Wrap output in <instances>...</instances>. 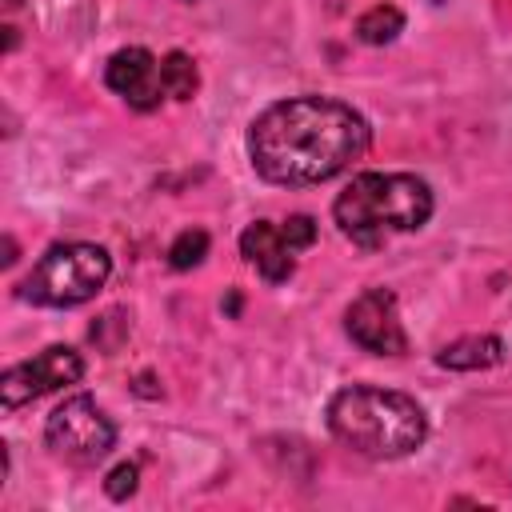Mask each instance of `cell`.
Returning <instances> with one entry per match:
<instances>
[{
	"label": "cell",
	"instance_id": "6da1fadb",
	"mask_svg": "<svg viewBox=\"0 0 512 512\" xmlns=\"http://www.w3.org/2000/svg\"><path fill=\"white\" fill-rule=\"evenodd\" d=\"M368 120L332 96H288L248 124V160L268 184H320L368 152Z\"/></svg>",
	"mask_w": 512,
	"mask_h": 512
},
{
	"label": "cell",
	"instance_id": "7a4b0ae2",
	"mask_svg": "<svg viewBox=\"0 0 512 512\" xmlns=\"http://www.w3.org/2000/svg\"><path fill=\"white\" fill-rule=\"evenodd\" d=\"M328 432L360 456L400 460L424 444L428 416L404 392L372 388V384H348L328 400Z\"/></svg>",
	"mask_w": 512,
	"mask_h": 512
},
{
	"label": "cell",
	"instance_id": "3957f363",
	"mask_svg": "<svg viewBox=\"0 0 512 512\" xmlns=\"http://www.w3.org/2000/svg\"><path fill=\"white\" fill-rule=\"evenodd\" d=\"M332 216L356 248H384L392 236L428 224L432 188L412 172H360L336 196Z\"/></svg>",
	"mask_w": 512,
	"mask_h": 512
},
{
	"label": "cell",
	"instance_id": "277c9868",
	"mask_svg": "<svg viewBox=\"0 0 512 512\" xmlns=\"http://www.w3.org/2000/svg\"><path fill=\"white\" fill-rule=\"evenodd\" d=\"M108 276H112V256L100 244L68 240V244H52L36 260V268L20 284V296L40 308H76L92 300L108 284Z\"/></svg>",
	"mask_w": 512,
	"mask_h": 512
},
{
	"label": "cell",
	"instance_id": "5b68a950",
	"mask_svg": "<svg viewBox=\"0 0 512 512\" xmlns=\"http://www.w3.org/2000/svg\"><path fill=\"white\" fill-rule=\"evenodd\" d=\"M44 440L48 448L76 464V468H92L100 464L112 444H116V424L104 416V408L92 396H68L44 424Z\"/></svg>",
	"mask_w": 512,
	"mask_h": 512
},
{
	"label": "cell",
	"instance_id": "8992f818",
	"mask_svg": "<svg viewBox=\"0 0 512 512\" xmlns=\"http://www.w3.org/2000/svg\"><path fill=\"white\" fill-rule=\"evenodd\" d=\"M84 376V360L76 348L68 344H52L44 352H36L32 360H20L12 368H4L0 376V404L12 412L28 400H40L44 392H56L64 384H76Z\"/></svg>",
	"mask_w": 512,
	"mask_h": 512
},
{
	"label": "cell",
	"instance_id": "52a82bcc",
	"mask_svg": "<svg viewBox=\"0 0 512 512\" xmlns=\"http://www.w3.org/2000/svg\"><path fill=\"white\" fill-rule=\"evenodd\" d=\"M344 332L372 356H400L408 352V336L396 312V296L388 288L360 292L344 312Z\"/></svg>",
	"mask_w": 512,
	"mask_h": 512
},
{
	"label": "cell",
	"instance_id": "ba28073f",
	"mask_svg": "<svg viewBox=\"0 0 512 512\" xmlns=\"http://www.w3.org/2000/svg\"><path fill=\"white\" fill-rule=\"evenodd\" d=\"M104 84L128 108H136V112H152L168 96L164 80H160V60L148 48H120V52H112L108 64H104Z\"/></svg>",
	"mask_w": 512,
	"mask_h": 512
},
{
	"label": "cell",
	"instance_id": "9c48e42d",
	"mask_svg": "<svg viewBox=\"0 0 512 512\" xmlns=\"http://www.w3.org/2000/svg\"><path fill=\"white\" fill-rule=\"evenodd\" d=\"M240 256L268 280V284H284L296 272V248L288 244V236L280 232V224L272 220H252L240 232Z\"/></svg>",
	"mask_w": 512,
	"mask_h": 512
},
{
	"label": "cell",
	"instance_id": "30bf717a",
	"mask_svg": "<svg viewBox=\"0 0 512 512\" xmlns=\"http://www.w3.org/2000/svg\"><path fill=\"white\" fill-rule=\"evenodd\" d=\"M500 356H504L500 336H460L436 352V364L452 372H480V368L500 364Z\"/></svg>",
	"mask_w": 512,
	"mask_h": 512
},
{
	"label": "cell",
	"instance_id": "8fae6325",
	"mask_svg": "<svg viewBox=\"0 0 512 512\" xmlns=\"http://www.w3.org/2000/svg\"><path fill=\"white\" fill-rule=\"evenodd\" d=\"M400 32H404V12H400L396 4H376V8H368V12L356 20V40L368 44V48L392 44Z\"/></svg>",
	"mask_w": 512,
	"mask_h": 512
},
{
	"label": "cell",
	"instance_id": "7c38bea8",
	"mask_svg": "<svg viewBox=\"0 0 512 512\" xmlns=\"http://www.w3.org/2000/svg\"><path fill=\"white\" fill-rule=\"evenodd\" d=\"M160 80H164V92H168L172 100H192L196 88H200V72H196V64H192V56L180 52V48L160 60Z\"/></svg>",
	"mask_w": 512,
	"mask_h": 512
},
{
	"label": "cell",
	"instance_id": "4fadbf2b",
	"mask_svg": "<svg viewBox=\"0 0 512 512\" xmlns=\"http://www.w3.org/2000/svg\"><path fill=\"white\" fill-rule=\"evenodd\" d=\"M204 256H208V232H200V228H184V232L168 244V264H172L176 272L196 268Z\"/></svg>",
	"mask_w": 512,
	"mask_h": 512
},
{
	"label": "cell",
	"instance_id": "5bb4252c",
	"mask_svg": "<svg viewBox=\"0 0 512 512\" xmlns=\"http://www.w3.org/2000/svg\"><path fill=\"white\" fill-rule=\"evenodd\" d=\"M280 232L288 236V244L300 252V248H312L316 244V220L312 216H304V212H296V216H288L284 224H280Z\"/></svg>",
	"mask_w": 512,
	"mask_h": 512
},
{
	"label": "cell",
	"instance_id": "9a60e30c",
	"mask_svg": "<svg viewBox=\"0 0 512 512\" xmlns=\"http://www.w3.org/2000/svg\"><path fill=\"white\" fill-rule=\"evenodd\" d=\"M136 464H116L112 472H108V480H104V492L112 496V500H128L132 492H136Z\"/></svg>",
	"mask_w": 512,
	"mask_h": 512
},
{
	"label": "cell",
	"instance_id": "2e32d148",
	"mask_svg": "<svg viewBox=\"0 0 512 512\" xmlns=\"http://www.w3.org/2000/svg\"><path fill=\"white\" fill-rule=\"evenodd\" d=\"M4 4H8V8H16V4H20V0H4Z\"/></svg>",
	"mask_w": 512,
	"mask_h": 512
}]
</instances>
